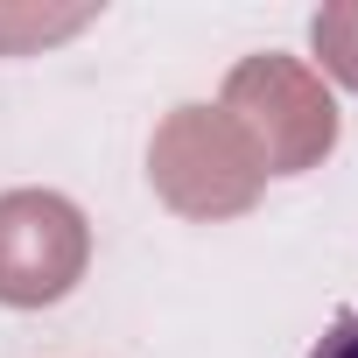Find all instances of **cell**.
<instances>
[{
    "mask_svg": "<svg viewBox=\"0 0 358 358\" xmlns=\"http://www.w3.org/2000/svg\"><path fill=\"white\" fill-rule=\"evenodd\" d=\"M148 183L176 218L218 225V218L253 211L267 162L253 155V141L239 134L225 106H176L148 141Z\"/></svg>",
    "mask_w": 358,
    "mask_h": 358,
    "instance_id": "obj_1",
    "label": "cell"
},
{
    "mask_svg": "<svg viewBox=\"0 0 358 358\" xmlns=\"http://www.w3.org/2000/svg\"><path fill=\"white\" fill-rule=\"evenodd\" d=\"M239 134L253 141V155L267 162V176H302L337 148V99L323 92V78L281 50L267 57H239L218 99Z\"/></svg>",
    "mask_w": 358,
    "mask_h": 358,
    "instance_id": "obj_2",
    "label": "cell"
},
{
    "mask_svg": "<svg viewBox=\"0 0 358 358\" xmlns=\"http://www.w3.org/2000/svg\"><path fill=\"white\" fill-rule=\"evenodd\" d=\"M309 358H358V316H337L323 337H316V351Z\"/></svg>",
    "mask_w": 358,
    "mask_h": 358,
    "instance_id": "obj_6",
    "label": "cell"
},
{
    "mask_svg": "<svg viewBox=\"0 0 358 358\" xmlns=\"http://www.w3.org/2000/svg\"><path fill=\"white\" fill-rule=\"evenodd\" d=\"M92 15H36V8H0V50H29V43H50V36H71L85 29Z\"/></svg>",
    "mask_w": 358,
    "mask_h": 358,
    "instance_id": "obj_5",
    "label": "cell"
},
{
    "mask_svg": "<svg viewBox=\"0 0 358 358\" xmlns=\"http://www.w3.org/2000/svg\"><path fill=\"white\" fill-rule=\"evenodd\" d=\"M92 267V225L57 190H8L0 197V302L50 309Z\"/></svg>",
    "mask_w": 358,
    "mask_h": 358,
    "instance_id": "obj_3",
    "label": "cell"
},
{
    "mask_svg": "<svg viewBox=\"0 0 358 358\" xmlns=\"http://www.w3.org/2000/svg\"><path fill=\"white\" fill-rule=\"evenodd\" d=\"M316 57H323V71L337 78V85H351L358 92V0H330V8L316 15Z\"/></svg>",
    "mask_w": 358,
    "mask_h": 358,
    "instance_id": "obj_4",
    "label": "cell"
}]
</instances>
